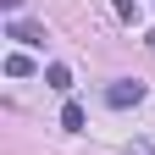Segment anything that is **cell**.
Masks as SVG:
<instances>
[{"mask_svg": "<svg viewBox=\"0 0 155 155\" xmlns=\"http://www.w3.org/2000/svg\"><path fill=\"white\" fill-rule=\"evenodd\" d=\"M6 39H17L22 50H45V28H39V22H22V17L6 22Z\"/></svg>", "mask_w": 155, "mask_h": 155, "instance_id": "obj_1", "label": "cell"}, {"mask_svg": "<svg viewBox=\"0 0 155 155\" xmlns=\"http://www.w3.org/2000/svg\"><path fill=\"white\" fill-rule=\"evenodd\" d=\"M144 100V83H111L105 89V105H116V111H127V105H139Z\"/></svg>", "mask_w": 155, "mask_h": 155, "instance_id": "obj_2", "label": "cell"}, {"mask_svg": "<svg viewBox=\"0 0 155 155\" xmlns=\"http://www.w3.org/2000/svg\"><path fill=\"white\" fill-rule=\"evenodd\" d=\"M45 83H50L55 94H67V89H72V67H67V61H50V67H45Z\"/></svg>", "mask_w": 155, "mask_h": 155, "instance_id": "obj_3", "label": "cell"}, {"mask_svg": "<svg viewBox=\"0 0 155 155\" xmlns=\"http://www.w3.org/2000/svg\"><path fill=\"white\" fill-rule=\"evenodd\" d=\"M6 78H33V55L28 50H11L6 55Z\"/></svg>", "mask_w": 155, "mask_h": 155, "instance_id": "obj_4", "label": "cell"}, {"mask_svg": "<svg viewBox=\"0 0 155 155\" xmlns=\"http://www.w3.org/2000/svg\"><path fill=\"white\" fill-rule=\"evenodd\" d=\"M83 122H89V116H83V105H78V100H67V105H61V127H67V133H83Z\"/></svg>", "mask_w": 155, "mask_h": 155, "instance_id": "obj_5", "label": "cell"}, {"mask_svg": "<svg viewBox=\"0 0 155 155\" xmlns=\"http://www.w3.org/2000/svg\"><path fill=\"white\" fill-rule=\"evenodd\" d=\"M111 11L122 17L127 28H139V22H144V11H139V0H111Z\"/></svg>", "mask_w": 155, "mask_h": 155, "instance_id": "obj_6", "label": "cell"}, {"mask_svg": "<svg viewBox=\"0 0 155 155\" xmlns=\"http://www.w3.org/2000/svg\"><path fill=\"white\" fill-rule=\"evenodd\" d=\"M127 155H155V144H150V139H133V144H127Z\"/></svg>", "mask_w": 155, "mask_h": 155, "instance_id": "obj_7", "label": "cell"}, {"mask_svg": "<svg viewBox=\"0 0 155 155\" xmlns=\"http://www.w3.org/2000/svg\"><path fill=\"white\" fill-rule=\"evenodd\" d=\"M0 6H6V11H11V17H17V11H22V0H0Z\"/></svg>", "mask_w": 155, "mask_h": 155, "instance_id": "obj_8", "label": "cell"}]
</instances>
